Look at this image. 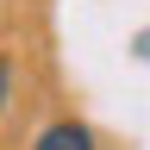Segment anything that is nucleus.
<instances>
[{"label": "nucleus", "mask_w": 150, "mask_h": 150, "mask_svg": "<svg viewBox=\"0 0 150 150\" xmlns=\"http://www.w3.org/2000/svg\"><path fill=\"white\" fill-rule=\"evenodd\" d=\"M31 150H106V144H100V131L81 125V119H56V125L38 131V144H31Z\"/></svg>", "instance_id": "nucleus-1"}, {"label": "nucleus", "mask_w": 150, "mask_h": 150, "mask_svg": "<svg viewBox=\"0 0 150 150\" xmlns=\"http://www.w3.org/2000/svg\"><path fill=\"white\" fill-rule=\"evenodd\" d=\"M6 106H13V50L0 44V119H6Z\"/></svg>", "instance_id": "nucleus-2"}]
</instances>
